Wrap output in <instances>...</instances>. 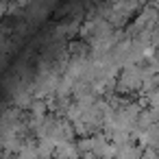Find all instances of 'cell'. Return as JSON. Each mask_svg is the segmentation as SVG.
<instances>
[]
</instances>
